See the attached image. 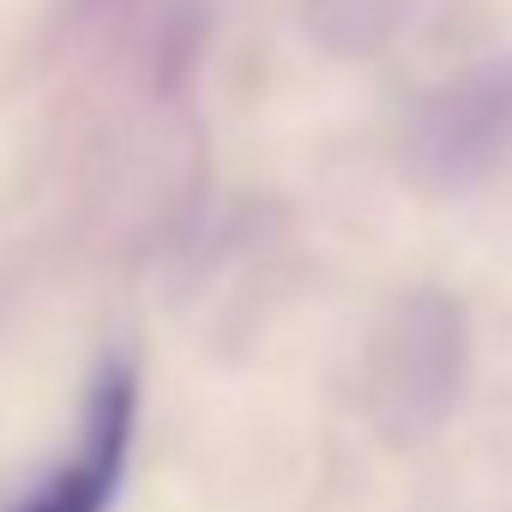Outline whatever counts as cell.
<instances>
[{
    "mask_svg": "<svg viewBox=\"0 0 512 512\" xmlns=\"http://www.w3.org/2000/svg\"><path fill=\"white\" fill-rule=\"evenodd\" d=\"M470 386V314L446 290H410L368 338L362 392L374 428L398 446L434 440Z\"/></svg>",
    "mask_w": 512,
    "mask_h": 512,
    "instance_id": "cell-1",
    "label": "cell"
},
{
    "mask_svg": "<svg viewBox=\"0 0 512 512\" xmlns=\"http://www.w3.org/2000/svg\"><path fill=\"white\" fill-rule=\"evenodd\" d=\"M512 157V49L476 55L428 85L398 133L404 181L422 199H464Z\"/></svg>",
    "mask_w": 512,
    "mask_h": 512,
    "instance_id": "cell-2",
    "label": "cell"
},
{
    "mask_svg": "<svg viewBox=\"0 0 512 512\" xmlns=\"http://www.w3.org/2000/svg\"><path fill=\"white\" fill-rule=\"evenodd\" d=\"M127 440H133V380L109 374L91 398L85 452L25 512H109V500L121 488V470H127Z\"/></svg>",
    "mask_w": 512,
    "mask_h": 512,
    "instance_id": "cell-3",
    "label": "cell"
},
{
    "mask_svg": "<svg viewBox=\"0 0 512 512\" xmlns=\"http://www.w3.org/2000/svg\"><path fill=\"white\" fill-rule=\"evenodd\" d=\"M416 13H422V0H308L314 31L344 55H368L392 43Z\"/></svg>",
    "mask_w": 512,
    "mask_h": 512,
    "instance_id": "cell-4",
    "label": "cell"
}]
</instances>
